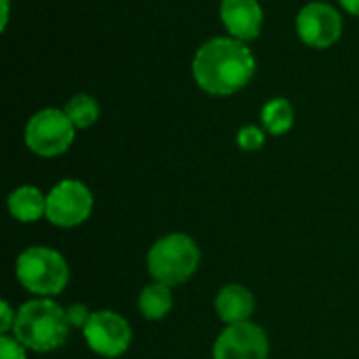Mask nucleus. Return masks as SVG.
Listing matches in <instances>:
<instances>
[{"mask_svg":"<svg viewBox=\"0 0 359 359\" xmlns=\"http://www.w3.org/2000/svg\"><path fill=\"white\" fill-rule=\"evenodd\" d=\"M343 32V19L332 4L309 2L297 15V34L311 48L332 46Z\"/></svg>","mask_w":359,"mask_h":359,"instance_id":"9","label":"nucleus"},{"mask_svg":"<svg viewBox=\"0 0 359 359\" xmlns=\"http://www.w3.org/2000/svg\"><path fill=\"white\" fill-rule=\"evenodd\" d=\"M0 359H27V349L13 334H0Z\"/></svg>","mask_w":359,"mask_h":359,"instance_id":"17","label":"nucleus"},{"mask_svg":"<svg viewBox=\"0 0 359 359\" xmlns=\"http://www.w3.org/2000/svg\"><path fill=\"white\" fill-rule=\"evenodd\" d=\"M95 206L90 189L78 179H63L46 194V221L59 229H74L88 221Z\"/></svg>","mask_w":359,"mask_h":359,"instance_id":"6","label":"nucleus"},{"mask_svg":"<svg viewBox=\"0 0 359 359\" xmlns=\"http://www.w3.org/2000/svg\"><path fill=\"white\" fill-rule=\"evenodd\" d=\"M261 122H263V128L269 135H273V137L286 135L294 124V107H292V103L288 99H284V97L271 99L269 103L263 105Z\"/></svg>","mask_w":359,"mask_h":359,"instance_id":"14","label":"nucleus"},{"mask_svg":"<svg viewBox=\"0 0 359 359\" xmlns=\"http://www.w3.org/2000/svg\"><path fill=\"white\" fill-rule=\"evenodd\" d=\"M19 284L38 299L59 297L69 282V265L65 257L48 246L25 248L15 263Z\"/></svg>","mask_w":359,"mask_h":359,"instance_id":"4","label":"nucleus"},{"mask_svg":"<svg viewBox=\"0 0 359 359\" xmlns=\"http://www.w3.org/2000/svg\"><path fill=\"white\" fill-rule=\"evenodd\" d=\"M221 21L231 38L248 42L261 34L263 8L259 0H223Z\"/></svg>","mask_w":359,"mask_h":359,"instance_id":"10","label":"nucleus"},{"mask_svg":"<svg viewBox=\"0 0 359 359\" xmlns=\"http://www.w3.org/2000/svg\"><path fill=\"white\" fill-rule=\"evenodd\" d=\"M82 334L93 353L107 359L124 355L133 343V328L128 320L109 309L95 311Z\"/></svg>","mask_w":359,"mask_h":359,"instance_id":"7","label":"nucleus"},{"mask_svg":"<svg viewBox=\"0 0 359 359\" xmlns=\"http://www.w3.org/2000/svg\"><path fill=\"white\" fill-rule=\"evenodd\" d=\"M65 114H67V118L72 120V124L76 128H88V126H93L99 120L101 107H99L95 97L80 93V95H76V97H72L67 101Z\"/></svg>","mask_w":359,"mask_h":359,"instance_id":"15","label":"nucleus"},{"mask_svg":"<svg viewBox=\"0 0 359 359\" xmlns=\"http://www.w3.org/2000/svg\"><path fill=\"white\" fill-rule=\"evenodd\" d=\"M212 359H269L267 332L255 322L225 326L212 345Z\"/></svg>","mask_w":359,"mask_h":359,"instance_id":"8","label":"nucleus"},{"mask_svg":"<svg viewBox=\"0 0 359 359\" xmlns=\"http://www.w3.org/2000/svg\"><path fill=\"white\" fill-rule=\"evenodd\" d=\"M8 21V0H2V29L6 27Z\"/></svg>","mask_w":359,"mask_h":359,"instance_id":"21","label":"nucleus"},{"mask_svg":"<svg viewBox=\"0 0 359 359\" xmlns=\"http://www.w3.org/2000/svg\"><path fill=\"white\" fill-rule=\"evenodd\" d=\"M255 307H257L255 294L242 284H227L215 297V311L219 320L225 322L227 326L250 322Z\"/></svg>","mask_w":359,"mask_h":359,"instance_id":"11","label":"nucleus"},{"mask_svg":"<svg viewBox=\"0 0 359 359\" xmlns=\"http://www.w3.org/2000/svg\"><path fill=\"white\" fill-rule=\"evenodd\" d=\"M139 313L149 320V322H158L162 318H166L172 309V292L170 286L162 284V282H151L147 284L137 301Z\"/></svg>","mask_w":359,"mask_h":359,"instance_id":"13","label":"nucleus"},{"mask_svg":"<svg viewBox=\"0 0 359 359\" xmlns=\"http://www.w3.org/2000/svg\"><path fill=\"white\" fill-rule=\"evenodd\" d=\"M8 212L15 221L34 223L46 217V196L34 185H21L8 194Z\"/></svg>","mask_w":359,"mask_h":359,"instance_id":"12","label":"nucleus"},{"mask_svg":"<svg viewBox=\"0 0 359 359\" xmlns=\"http://www.w3.org/2000/svg\"><path fill=\"white\" fill-rule=\"evenodd\" d=\"M202 250L196 240L187 233L162 236L147 252V273L154 282L166 286H181L191 280L200 267Z\"/></svg>","mask_w":359,"mask_h":359,"instance_id":"3","label":"nucleus"},{"mask_svg":"<svg viewBox=\"0 0 359 359\" xmlns=\"http://www.w3.org/2000/svg\"><path fill=\"white\" fill-rule=\"evenodd\" d=\"M65 316H67V322H69V328H76V330H84L93 318V313L88 311V307L84 303H74L65 309Z\"/></svg>","mask_w":359,"mask_h":359,"instance_id":"18","label":"nucleus"},{"mask_svg":"<svg viewBox=\"0 0 359 359\" xmlns=\"http://www.w3.org/2000/svg\"><path fill=\"white\" fill-rule=\"evenodd\" d=\"M13 337L36 353L57 351L67 343L69 322L65 309L53 299H32L17 309Z\"/></svg>","mask_w":359,"mask_h":359,"instance_id":"2","label":"nucleus"},{"mask_svg":"<svg viewBox=\"0 0 359 359\" xmlns=\"http://www.w3.org/2000/svg\"><path fill=\"white\" fill-rule=\"evenodd\" d=\"M76 137V126L65 109L46 107L36 111L25 124V145L40 158H57L65 154Z\"/></svg>","mask_w":359,"mask_h":359,"instance_id":"5","label":"nucleus"},{"mask_svg":"<svg viewBox=\"0 0 359 359\" xmlns=\"http://www.w3.org/2000/svg\"><path fill=\"white\" fill-rule=\"evenodd\" d=\"M265 128L255 126V124H246L240 128L238 133V145L244 151H259L265 145Z\"/></svg>","mask_w":359,"mask_h":359,"instance_id":"16","label":"nucleus"},{"mask_svg":"<svg viewBox=\"0 0 359 359\" xmlns=\"http://www.w3.org/2000/svg\"><path fill=\"white\" fill-rule=\"evenodd\" d=\"M339 2H341V6H343L347 13L359 15V0H339Z\"/></svg>","mask_w":359,"mask_h":359,"instance_id":"20","label":"nucleus"},{"mask_svg":"<svg viewBox=\"0 0 359 359\" xmlns=\"http://www.w3.org/2000/svg\"><path fill=\"white\" fill-rule=\"evenodd\" d=\"M15 320H17V311L11 307L8 301H2V303H0V334L13 332Z\"/></svg>","mask_w":359,"mask_h":359,"instance_id":"19","label":"nucleus"},{"mask_svg":"<svg viewBox=\"0 0 359 359\" xmlns=\"http://www.w3.org/2000/svg\"><path fill=\"white\" fill-rule=\"evenodd\" d=\"M257 61L246 42L236 38H212L194 57V80L208 95L227 97L242 90L255 76Z\"/></svg>","mask_w":359,"mask_h":359,"instance_id":"1","label":"nucleus"}]
</instances>
